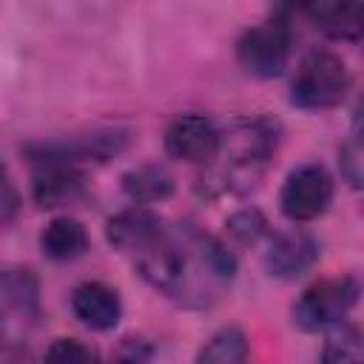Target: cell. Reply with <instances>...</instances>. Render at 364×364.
Returning <instances> with one entry per match:
<instances>
[{
	"instance_id": "cell-4",
	"label": "cell",
	"mask_w": 364,
	"mask_h": 364,
	"mask_svg": "<svg viewBox=\"0 0 364 364\" xmlns=\"http://www.w3.org/2000/svg\"><path fill=\"white\" fill-rule=\"evenodd\" d=\"M358 301V282L350 276L341 279H324L316 282L313 287H307L301 293V299L296 301V324L301 330H330L336 324H341L347 318V313L353 310V304Z\"/></svg>"
},
{
	"instance_id": "cell-7",
	"label": "cell",
	"mask_w": 364,
	"mask_h": 364,
	"mask_svg": "<svg viewBox=\"0 0 364 364\" xmlns=\"http://www.w3.org/2000/svg\"><path fill=\"white\" fill-rule=\"evenodd\" d=\"M219 145V128L202 114H182L165 131V151L173 159L205 165Z\"/></svg>"
},
{
	"instance_id": "cell-5",
	"label": "cell",
	"mask_w": 364,
	"mask_h": 364,
	"mask_svg": "<svg viewBox=\"0 0 364 364\" xmlns=\"http://www.w3.org/2000/svg\"><path fill=\"white\" fill-rule=\"evenodd\" d=\"M290 26L284 17L264 20L239 40V63L253 77H279L290 63Z\"/></svg>"
},
{
	"instance_id": "cell-20",
	"label": "cell",
	"mask_w": 364,
	"mask_h": 364,
	"mask_svg": "<svg viewBox=\"0 0 364 364\" xmlns=\"http://www.w3.org/2000/svg\"><path fill=\"white\" fill-rule=\"evenodd\" d=\"M228 230L239 239V242H256V236L264 230V219L259 213H239L230 219Z\"/></svg>"
},
{
	"instance_id": "cell-19",
	"label": "cell",
	"mask_w": 364,
	"mask_h": 364,
	"mask_svg": "<svg viewBox=\"0 0 364 364\" xmlns=\"http://www.w3.org/2000/svg\"><path fill=\"white\" fill-rule=\"evenodd\" d=\"M46 358H51V361H68V364H77V361H91V358H94V353H91L88 347H82L80 341H74V338H60V341H54V344L48 347Z\"/></svg>"
},
{
	"instance_id": "cell-6",
	"label": "cell",
	"mask_w": 364,
	"mask_h": 364,
	"mask_svg": "<svg viewBox=\"0 0 364 364\" xmlns=\"http://www.w3.org/2000/svg\"><path fill=\"white\" fill-rule=\"evenodd\" d=\"M282 210L293 222H310L321 216L333 202V179L321 165L296 168L282 188Z\"/></svg>"
},
{
	"instance_id": "cell-21",
	"label": "cell",
	"mask_w": 364,
	"mask_h": 364,
	"mask_svg": "<svg viewBox=\"0 0 364 364\" xmlns=\"http://www.w3.org/2000/svg\"><path fill=\"white\" fill-rule=\"evenodd\" d=\"M341 156H344V165H350V168H347V179H350L353 185H358V145L353 142L350 148L341 151Z\"/></svg>"
},
{
	"instance_id": "cell-8",
	"label": "cell",
	"mask_w": 364,
	"mask_h": 364,
	"mask_svg": "<svg viewBox=\"0 0 364 364\" xmlns=\"http://www.w3.org/2000/svg\"><path fill=\"white\" fill-rule=\"evenodd\" d=\"M125 136L122 134H91V136H80V139H68V142H51V145H40L34 151V159L40 165H77L85 159H97L105 162L111 154L122 151Z\"/></svg>"
},
{
	"instance_id": "cell-3",
	"label": "cell",
	"mask_w": 364,
	"mask_h": 364,
	"mask_svg": "<svg viewBox=\"0 0 364 364\" xmlns=\"http://www.w3.org/2000/svg\"><path fill=\"white\" fill-rule=\"evenodd\" d=\"M350 88V74L341 57L330 51H313L299 65V74L293 80V102L307 111L333 108L344 100Z\"/></svg>"
},
{
	"instance_id": "cell-16",
	"label": "cell",
	"mask_w": 364,
	"mask_h": 364,
	"mask_svg": "<svg viewBox=\"0 0 364 364\" xmlns=\"http://www.w3.org/2000/svg\"><path fill=\"white\" fill-rule=\"evenodd\" d=\"M247 358V338L242 330L236 327H225L219 330L202 350H199V361H213V364H239Z\"/></svg>"
},
{
	"instance_id": "cell-22",
	"label": "cell",
	"mask_w": 364,
	"mask_h": 364,
	"mask_svg": "<svg viewBox=\"0 0 364 364\" xmlns=\"http://www.w3.org/2000/svg\"><path fill=\"white\" fill-rule=\"evenodd\" d=\"M14 205H17V199H14V191L0 179V219H6L11 210H14Z\"/></svg>"
},
{
	"instance_id": "cell-14",
	"label": "cell",
	"mask_w": 364,
	"mask_h": 364,
	"mask_svg": "<svg viewBox=\"0 0 364 364\" xmlns=\"http://www.w3.org/2000/svg\"><path fill=\"white\" fill-rule=\"evenodd\" d=\"M82 191V176L74 165H43V173L34 179V199L43 208H57L77 199Z\"/></svg>"
},
{
	"instance_id": "cell-17",
	"label": "cell",
	"mask_w": 364,
	"mask_h": 364,
	"mask_svg": "<svg viewBox=\"0 0 364 364\" xmlns=\"http://www.w3.org/2000/svg\"><path fill=\"white\" fill-rule=\"evenodd\" d=\"M0 293L6 301H11L14 307L26 310L28 304L34 307L37 301V284L28 276V270H11V273H0Z\"/></svg>"
},
{
	"instance_id": "cell-1",
	"label": "cell",
	"mask_w": 364,
	"mask_h": 364,
	"mask_svg": "<svg viewBox=\"0 0 364 364\" xmlns=\"http://www.w3.org/2000/svg\"><path fill=\"white\" fill-rule=\"evenodd\" d=\"M142 279L185 307H208L222 299L236 273L233 253L193 225L162 228L136 256Z\"/></svg>"
},
{
	"instance_id": "cell-11",
	"label": "cell",
	"mask_w": 364,
	"mask_h": 364,
	"mask_svg": "<svg viewBox=\"0 0 364 364\" xmlns=\"http://www.w3.org/2000/svg\"><path fill=\"white\" fill-rule=\"evenodd\" d=\"M165 225L159 222V216L156 213H151L148 208H131V210H122V213H117L111 222H108V242L117 247V250H122V253H128L131 259L162 230Z\"/></svg>"
},
{
	"instance_id": "cell-24",
	"label": "cell",
	"mask_w": 364,
	"mask_h": 364,
	"mask_svg": "<svg viewBox=\"0 0 364 364\" xmlns=\"http://www.w3.org/2000/svg\"><path fill=\"white\" fill-rule=\"evenodd\" d=\"M0 171H3V168H0Z\"/></svg>"
},
{
	"instance_id": "cell-10",
	"label": "cell",
	"mask_w": 364,
	"mask_h": 364,
	"mask_svg": "<svg viewBox=\"0 0 364 364\" xmlns=\"http://www.w3.org/2000/svg\"><path fill=\"white\" fill-rule=\"evenodd\" d=\"M71 310L74 316L91 327V330H111L117 327L119 316H122V301L117 296V290H111L102 282H85L74 290L71 296Z\"/></svg>"
},
{
	"instance_id": "cell-15",
	"label": "cell",
	"mask_w": 364,
	"mask_h": 364,
	"mask_svg": "<svg viewBox=\"0 0 364 364\" xmlns=\"http://www.w3.org/2000/svg\"><path fill=\"white\" fill-rule=\"evenodd\" d=\"M122 188L134 202H159L173 191V179L159 165H139L122 176Z\"/></svg>"
},
{
	"instance_id": "cell-2",
	"label": "cell",
	"mask_w": 364,
	"mask_h": 364,
	"mask_svg": "<svg viewBox=\"0 0 364 364\" xmlns=\"http://www.w3.org/2000/svg\"><path fill=\"white\" fill-rule=\"evenodd\" d=\"M276 151V125L267 119H239L225 134L219 131V145L210 162V185L219 191H247L253 188L270 156Z\"/></svg>"
},
{
	"instance_id": "cell-23",
	"label": "cell",
	"mask_w": 364,
	"mask_h": 364,
	"mask_svg": "<svg viewBox=\"0 0 364 364\" xmlns=\"http://www.w3.org/2000/svg\"><path fill=\"white\" fill-rule=\"evenodd\" d=\"M276 3H279V9H282V14H279V17H284V14H290V11L313 9V3H316V0H276Z\"/></svg>"
},
{
	"instance_id": "cell-18",
	"label": "cell",
	"mask_w": 364,
	"mask_h": 364,
	"mask_svg": "<svg viewBox=\"0 0 364 364\" xmlns=\"http://www.w3.org/2000/svg\"><path fill=\"white\" fill-rule=\"evenodd\" d=\"M330 338H327V350H324V358L327 361H358L361 358V336L355 327H330Z\"/></svg>"
},
{
	"instance_id": "cell-12",
	"label": "cell",
	"mask_w": 364,
	"mask_h": 364,
	"mask_svg": "<svg viewBox=\"0 0 364 364\" xmlns=\"http://www.w3.org/2000/svg\"><path fill=\"white\" fill-rule=\"evenodd\" d=\"M40 247L54 262H71V259H80L88 250V233L77 219L57 216L43 228Z\"/></svg>"
},
{
	"instance_id": "cell-9",
	"label": "cell",
	"mask_w": 364,
	"mask_h": 364,
	"mask_svg": "<svg viewBox=\"0 0 364 364\" xmlns=\"http://www.w3.org/2000/svg\"><path fill=\"white\" fill-rule=\"evenodd\" d=\"M318 259V242L307 233V230H284L270 242L267 250V270L279 279H293L301 276L304 270L313 267V262Z\"/></svg>"
},
{
	"instance_id": "cell-13",
	"label": "cell",
	"mask_w": 364,
	"mask_h": 364,
	"mask_svg": "<svg viewBox=\"0 0 364 364\" xmlns=\"http://www.w3.org/2000/svg\"><path fill=\"white\" fill-rule=\"evenodd\" d=\"M316 20L321 31L338 40H358L364 28V9L361 0H316L313 3Z\"/></svg>"
}]
</instances>
